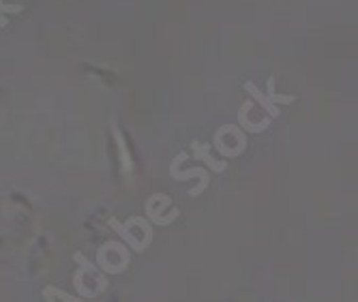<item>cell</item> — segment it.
<instances>
[{
  "label": "cell",
  "instance_id": "obj_7",
  "mask_svg": "<svg viewBox=\"0 0 358 302\" xmlns=\"http://www.w3.org/2000/svg\"><path fill=\"white\" fill-rule=\"evenodd\" d=\"M210 150H213V146H210V144H204V142H193V144H191V152H193V159H195V161L206 163V165L210 167V170H213V172H217V174L225 172L227 163H225V161L215 159Z\"/></svg>",
  "mask_w": 358,
  "mask_h": 302
},
{
  "label": "cell",
  "instance_id": "obj_4",
  "mask_svg": "<svg viewBox=\"0 0 358 302\" xmlns=\"http://www.w3.org/2000/svg\"><path fill=\"white\" fill-rule=\"evenodd\" d=\"M96 266L106 275H120L129 266V251L120 243H106L96 253Z\"/></svg>",
  "mask_w": 358,
  "mask_h": 302
},
{
  "label": "cell",
  "instance_id": "obj_5",
  "mask_svg": "<svg viewBox=\"0 0 358 302\" xmlns=\"http://www.w3.org/2000/svg\"><path fill=\"white\" fill-rule=\"evenodd\" d=\"M166 206H172V199L164 193L150 195V199L146 201V219L155 225H170L172 221L178 219L180 213H164Z\"/></svg>",
  "mask_w": 358,
  "mask_h": 302
},
{
  "label": "cell",
  "instance_id": "obj_6",
  "mask_svg": "<svg viewBox=\"0 0 358 302\" xmlns=\"http://www.w3.org/2000/svg\"><path fill=\"white\" fill-rule=\"evenodd\" d=\"M170 174H172V178H174V180H187V178H195V176L200 178V187L189 191V195H191V197L202 195V193L206 191V187L210 185L208 172H206V170H202V167H189V170H182V172H180L178 167H172V165H170Z\"/></svg>",
  "mask_w": 358,
  "mask_h": 302
},
{
  "label": "cell",
  "instance_id": "obj_11",
  "mask_svg": "<svg viewBox=\"0 0 358 302\" xmlns=\"http://www.w3.org/2000/svg\"><path fill=\"white\" fill-rule=\"evenodd\" d=\"M266 96H268V101L271 103H275V106H287V103H294L296 101V96H292V94H277L275 92V78H271L268 80V84H266Z\"/></svg>",
  "mask_w": 358,
  "mask_h": 302
},
{
  "label": "cell",
  "instance_id": "obj_13",
  "mask_svg": "<svg viewBox=\"0 0 358 302\" xmlns=\"http://www.w3.org/2000/svg\"><path fill=\"white\" fill-rule=\"evenodd\" d=\"M22 9L24 7H20V5H5V0H0V13H13V15H17V13H22Z\"/></svg>",
  "mask_w": 358,
  "mask_h": 302
},
{
  "label": "cell",
  "instance_id": "obj_12",
  "mask_svg": "<svg viewBox=\"0 0 358 302\" xmlns=\"http://www.w3.org/2000/svg\"><path fill=\"white\" fill-rule=\"evenodd\" d=\"M43 298L45 300H54V298H60V300H67V302H76V300H82L80 296H71L67 292H62V289H56V287H45L43 289Z\"/></svg>",
  "mask_w": 358,
  "mask_h": 302
},
{
  "label": "cell",
  "instance_id": "obj_1",
  "mask_svg": "<svg viewBox=\"0 0 358 302\" xmlns=\"http://www.w3.org/2000/svg\"><path fill=\"white\" fill-rule=\"evenodd\" d=\"M108 223L118 236L138 253L146 251L148 245L152 243V225L146 217H131L127 223H120L118 219H110Z\"/></svg>",
  "mask_w": 358,
  "mask_h": 302
},
{
  "label": "cell",
  "instance_id": "obj_9",
  "mask_svg": "<svg viewBox=\"0 0 358 302\" xmlns=\"http://www.w3.org/2000/svg\"><path fill=\"white\" fill-rule=\"evenodd\" d=\"M245 90L251 94V99L255 101V103L259 106V108H262L271 118H277L279 116V106H275V103H271V101H268V96L262 92V90H259L253 82H247L245 84Z\"/></svg>",
  "mask_w": 358,
  "mask_h": 302
},
{
  "label": "cell",
  "instance_id": "obj_3",
  "mask_svg": "<svg viewBox=\"0 0 358 302\" xmlns=\"http://www.w3.org/2000/svg\"><path fill=\"white\" fill-rule=\"evenodd\" d=\"M213 146L215 150L223 157V159H234L238 154L245 152L247 148V136L245 131L236 124H223L213 138Z\"/></svg>",
  "mask_w": 358,
  "mask_h": 302
},
{
  "label": "cell",
  "instance_id": "obj_10",
  "mask_svg": "<svg viewBox=\"0 0 358 302\" xmlns=\"http://www.w3.org/2000/svg\"><path fill=\"white\" fill-rule=\"evenodd\" d=\"M112 133H114V138H116V142H118L120 161H122V172H124V174H129V172H131V157H129V152H127L124 138L120 136V131H118V127H116V124H112Z\"/></svg>",
  "mask_w": 358,
  "mask_h": 302
},
{
  "label": "cell",
  "instance_id": "obj_8",
  "mask_svg": "<svg viewBox=\"0 0 358 302\" xmlns=\"http://www.w3.org/2000/svg\"><path fill=\"white\" fill-rule=\"evenodd\" d=\"M238 120H241L243 131H249V133H262L271 124V116H262V120H259V122H253V103H251V101H245V103L241 106Z\"/></svg>",
  "mask_w": 358,
  "mask_h": 302
},
{
  "label": "cell",
  "instance_id": "obj_14",
  "mask_svg": "<svg viewBox=\"0 0 358 302\" xmlns=\"http://www.w3.org/2000/svg\"><path fill=\"white\" fill-rule=\"evenodd\" d=\"M3 26H9V24H7V15L0 13V28H3Z\"/></svg>",
  "mask_w": 358,
  "mask_h": 302
},
{
  "label": "cell",
  "instance_id": "obj_2",
  "mask_svg": "<svg viewBox=\"0 0 358 302\" xmlns=\"http://www.w3.org/2000/svg\"><path fill=\"white\" fill-rule=\"evenodd\" d=\"M76 261L80 264L78 273L73 277V285L78 289V296L80 298H94V296H99L92 285L96 283L99 287L106 289V273L96 264L88 261L82 253H76Z\"/></svg>",
  "mask_w": 358,
  "mask_h": 302
}]
</instances>
